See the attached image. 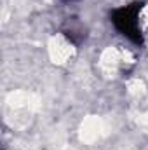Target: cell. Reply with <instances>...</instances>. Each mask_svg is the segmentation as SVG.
<instances>
[{
    "label": "cell",
    "mask_w": 148,
    "mask_h": 150,
    "mask_svg": "<svg viewBox=\"0 0 148 150\" xmlns=\"http://www.w3.org/2000/svg\"><path fill=\"white\" fill-rule=\"evenodd\" d=\"M143 7L141 4H131L120 9H115L111 14V21L115 28L134 44H141L143 32Z\"/></svg>",
    "instance_id": "cell-1"
}]
</instances>
